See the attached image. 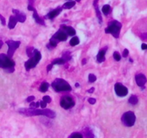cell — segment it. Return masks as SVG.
I'll return each mask as SVG.
<instances>
[{
  "label": "cell",
  "mask_w": 147,
  "mask_h": 138,
  "mask_svg": "<svg viewBox=\"0 0 147 138\" xmlns=\"http://www.w3.org/2000/svg\"><path fill=\"white\" fill-rule=\"evenodd\" d=\"M19 112L22 114H24L27 116H39V115H43L49 118L55 117V113L50 109H37L35 107H30L29 109H20Z\"/></svg>",
  "instance_id": "1"
},
{
  "label": "cell",
  "mask_w": 147,
  "mask_h": 138,
  "mask_svg": "<svg viewBox=\"0 0 147 138\" xmlns=\"http://www.w3.org/2000/svg\"><path fill=\"white\" fill-rule=\"evenodd\" d=\"M15 63L11 60L7 55L1 53L0 54V68L5 70L8 73H12L14 71Z\"/></svg>",
  "instance_id": "2"
},
{
  "label": "cell",
  "mask_w": 147,
  "mask_h": 138,
  "mask_svg": "<svg viewBox=\"0 0 147 138\" xmlns=\"http://www.w3.org/2000/svg\"><path fill=\"white\" fill-rule=\"evenodd\" d=\"M52 87L57 92L70 91L72 90L70 85L66 80L62 78H56L52 83Z\"/></svg>",
  "instance_id": "3"
},
{
  "label": "cell",
  "mask_w": 147,
  "mask_h": 138,
  "mask_svg": "<svg viewBox=\"0 0 147 138\" xmlns=\"http://www.w3.org/2000/svg\"><path fill=\"white\" fill-rule=\"evenodd\" d=\"M121 27V23L116 21V20H113V21L109 22V26L105 29V32L107 33V34H109V33H110V34H111L114 37L119 38Z\"/></svg>",
  "instance_id": "4"
},
{
  "label": "cell",
  "mask_w": 147,
  "mask_h": 138,
  "mask_svg": "<svg viewBox=\"0 0 147 138\" xmlns=\"http://www.w3.org/2000/svg\"><path fill=\"white\" fill-rule=\"evenodd\" d=\"M41 53L37 49H34V55L29 59L27 61L25 62V68L27 70H30L31 68L35 67L37 66V64L38 63V62L41 60Z\"/></svg>",
  "instance_id": "5"
},
{
  "label": "cell",
  "mask_w": 147,
  "mask_h": 138,
  "mask_svg": "<svg viewBox=\"0 0 147 138\" xmlns=\"http://www.w3.org/2000/svg\"><path fill=\"white\" fill-rule=\"evenodd\" d=\"M121 121L125 126H129V127L134 126L136 122V115L134 112L131 111L125 112L122 116Z\"/></svg>",
  "instance_id": "6"
},
{
  "label": "cell",
  "mask_w": 147,
  "mask_h": 138,
  "mask_svg": "<svg viewBox=\"0 0 147 138\" xmlns=\"http://www.w3.org/2000/svg\"><path fill=\"white\" fill-rule=\"evenodd\" d=\"M6 43L8 45V51H7V55L11 58L14 55V53L15 50L20 47L21 42L20 41H14L12 40H9L6 41Z\"/></svg>",
  "instance_id": "7"
},
{
  "label": "cell",
  "mask_w": 147,
  "mask_h": 138,
  "mask_svg": "<svg viewBox=\"0 0 147 138\" xmlns=\"http://www.w3.org/2000/svg\"><path fill=\"white\" fill-rule=\"evenodd\" d=\"M60 106L65 109H68L75 106V101L73 98L69 96H64L60 99Z\"/></svg>",
  "instance_id": "8"
},
{
  "label": "cell",
  "mask_w": 147,
  "mask_h": 138,
  "mask_svg": "<svg viewBox=\"0 0 147 138\" xmlns=\"http://www.w3.org/2000/svg\"><path fill=\"white\" fill-rule=\"evenodd\" d=\"M114 90L116 95L120 96V97L126 96L128 94V93H129V91H128L127 88L121 83H116L115 84Z\"/></svg>",
  "instance_id": "9"
},
{
  "label": "cell",
  "mask_w": 147,
  "mask_h": 138,
  "mask_svg": "<svg viewBox=\"0 0 147 138\" xmlns=\"http://www.w3.org/2000/svg\"><path fill=\"white\" fill-rule=\"evenodd\" d=\"M27 9H28V10H30V11H33V18L35 20L36 22L38 23V24H42V25H45L44 20L38 15L37 10H36L35 8H34V6L32 5V4H28Z\"/></svg>",
  "instance_id": "10"
},
{
  "label": "cell",
  "mask_w": 147,
  "mask_h": 138,
  "mask_svg": "<svg viewBox=\"0 0 147 138\" xmlns=\"http://www.w3.org/2000/svg\"><path fill=\"white\" fill-rule=\"evenodd\" d=\"M135 80H136V83L139 87H143L144 86L145 83L147 82V78L145 76V75H144L143 73H139V74H136L135 76Z\"/></svg>",
  "instance_id": "11"
},
{
  "label": "cell",
  "mask_w": 147,
  "mask_h": 138,
  "mask_svg": "<svg viewBox=\"0 0 147 138\" xmlns=\"http://www.w3.org/2000/svg\"><path fill=\"white\" fill-rule=\"evenodd\" d=\"M53 37H54V38H55L56 40H58L59 42L65 41L67 38V34L66 33V32L60 30L59 31H57Z\"/></svg>",
  "instance_id": "12"
},
{
  "label": "cell",
  "mask_w": 147,
  "mask_h": 138,
  "mask_svg": "<svg viewBox=\"0 0 147 138\" xmlns=\"http://www.w3.org/2000/svg\"><path fill=\"white\" fill-rule=\"evenodd\" d=\"M12 12L14 14V15H15V17H17L18 22H24L25 21L26 15L24 13L21 12H20L17 9H12Z\"/></svg>",
  "instance_id": "13"
},
{
  "label": "cell",
  "mask_w": 147,
  "mask_h": 138,
  "mask_svg": "<svg viewBox=\"0 0 147 138\" xmlns=\"http://www.w3.org/2000/svg\"><path fill=\"white\" fill-rule=\"evenodd\" d=\"M107 47H104V48L101 49L100 51L98 53L97 56H96V58H97V61L98 63H102V62L105 61L106 60V57H105V55H106V50H107Z\"/></svg>",
  "instance_id": "14"
},
{
  "label": "cell",
  "mask_w": 147,
  "mask_h": 138,
  "mask_svg": "<svg viewBox=\"0 0 147 138\" xmlns=\"http://www.w3.org/2000/svg\"><path fill=\"white\" fill-rule=\"evenodd\" d=\"M62 10H63V7H58V8L57 9H55L53 11L50 12L46 15V18L53 19L54 17H55L56 16L58 15V14L61 12Z\"/></svg>",
  "instance_id": "15"
},
{
  "label": "cell",
  "mask_w": 147,
  "mask_h": 138,
  "mask_svg": "<svg viewBox=\"0 0 147 138\" xmlns=\"http://www.w3.org/2000/svg\"><path fill=\"white\" fill-rule=\"evenodd\" d=\"M18 22L17 17H15V15H11L9 17V21L8 24V27L10 29V30H12L15 27L16 24H17V22Z\"/></svg>",
  "instance_id": "16"
},
{
  "label": "cell",
  "mask_w": 147,
  "mask_h": 138,
  "mask_svg": "<svg viewBox=\"0 0 147 138\" xmlns=\"http://www.w3.org/2000/svg\"><path fill=\"white\" fill-rule=\"evenodd\" d=\"M98 0H94V1H93V6H94L95 9H96V16H97V17H98V19L100 23H101L102 21H103V19H102L101 13H100V12L99 11V8H98Z\"/></svg>",
  "instance_id": "17"
},
{
  "label": "cell",
  "mask_w": 147,
  "mask_h": 138,
  "mask_svg": "<svg viewBox=\"0 0 147 138\" xmlns=\"http://www.w3.org/2000/svg\"><path fill=\"white\" fill-rule=\"evenodd\" d=\"M62 27H63V28L65 30L66 33H67V34H69L70 36H73L76 34V30H75V29L73 28V27H70V26H69V27H67V26L65 25H63Z\"/></svg>",
  "instance_id": "18"
},
{
  "label": "cell",
  "mask_w": 147,
  "mask_h": 138,
  "mask_svg": "<svg viewBox=\"0 0 147 138\" xmlns=\"http://www.w3.org/2000/svg\"><path fill=\"white\" fill-rule=\"evenodd\" d=\"M83 134H84V136L86 137H94V135H93L92 131L90 130L88 127H86L83 129Z\"/></svg>",
  "instance_id": "19"
},
{
  "label": "cell",
  "mask_w": 147,
  "mask_h": 138,
  "mask_svg": "<svg viewBox=\"0 0 147 138\" xmlns=\"http://www.w3.org/2000/svg\"><path fill=\"white\" fill-rule=\"evenodd\" d=\"M76 4V2L74 1H67L66 3H65L63 5V9H71L72 7H73Z\"/></svg>",
  "instance_id": "20"
},
{
  "label": "cell",
  "mask_w": 147,
  "mask_h": 138,
  "mask_svg": "<svg viewBox=\"0 0 147 138\" xmlns=\"http://www.w3.org/2000/svg\"><path fill=\"white\" fill-rule=\"evenodd\" d=\"M48 88L49 83L47 82H42L40 86V91L41 92H42V93H44V92H46L48 90Z\"/></svg>",
  "instance_id": "21"
},
{
  "label": "cell",
  "mask_w": 147,
  "mask_h": 138,
  "mask_svg": "<svg viewBox=\"0 0 147 138\" xmlns=\"http://www.w3.org/2000/svg\"><path fill=\"white\" fill-rule=\"evenodd\" d=\"M138 101H139V99H138V97L136 95H132L129 99V103L132 105L136 104L138 103Z\"/></svg>",
  "instance_id": "22"
},
{
  "label": "cell",
  "mask_w": 147,
  "mask_h": 138,
  "mask_svg": "<svg viewBox=\"0 0 147 138\" xmlns=\"http://www.w3.org/2000/svg\"><path fill=\"white\" fill-rule=\"evenodd\" d=\"M111 10V6L109 5V4H106L102 8V12H103L105 15H108L110 13Z\"/></svg>",
  "instance_id": "23"
},
{
  "label": "cell",
  "mask_w": 147,
  "mask_h": 138,
  "mask_svg": "<svg viewBox=\"0 0 147 138\" xmlns=\"http://www.w3.org/2000/svg\"><path fill=\"white\" fill-rule=\"evenodd\" d=\"M80 43V40H79V38L78 37H74L70 40V45L71 46H76L77 45L79 44Z\"/></svg>",
  "instance_id": "24"
},
{
  "label": "cell",
  "mask_w": 147,
  "mask_h": 138,
  "mask_svg": "<svg viewBox=\"0 0 147 138\" xmlns=\"http://www.w3.org/2000/svg\"><path fill=\"white\" fill-rule=\"evenodd\" d=\"M65 60L62 57V58H57V59H55L53 61V65H62V64H64L65 63Z\"/></svg>",
  "instance_id": "25"
},
{
  "label": "cell",
  "mask_w": 147,
  "mask_h": 138,
  "mask_svg": "<svg viewBox=\"0 0 147 138\" xmlns=\"http://www.w3.org/2000/svg\"><path fill=\"white\" fill-rule=\"evenodd\" d=\"M34 48L33 47H27V55L28 57H31L34 55Z\"/></svg>",
  "instance_id": "26"
},
{
  "label": "cell",
  "mask_w": 147,
  "mask_h": 138,
  "mask_svg": "<svg viewBox=\"0 0 147 138\" xmlns=\"http://www.w3.org/2000/svg\"><path fill=\"white\" fill-rule=\"evenodd\" d=\"M63 58L64 59L65 61H67V60H70L71 58V56H70V52H65V53H63Z\"/></svg>",
  "instance_id": "27"
},
{
  "label": "cell",
  "mask_w": 147,
  "mask_h": 138,
  "mask_svg": "<svg viewBox=\"0 0 147 138\" xmlns=\"http://www.w3.org/2000/svg\"><path fill=\"white\" fill-rule=\"evenodd\" d=\"M70 137L72 138H83V135L79 132H74V133L71 134Z\"/></svg>",
  "instance_id": "28"
},
{
  "label": "cell",
  "mask_w": 147,
  "mask_h": 138,
  "mask_svg": "<svg viewBox=\"0 0 147 138\" xmlns=\"http://www.w3.org/2000/svg\"><path fill=\"white\" fill-rule=\"evenodd\" d=\"M88 80L90 83H93L96 80V76L94 74H90L88 76Z\"/></svg>",
  "instance_id": "29"
},
{
  "label": "cell",
  "mask_w": 147,
  "mask_h": 138,
  "mask_svg": "<svg viewBox=\"0 0 147 138\" xmlns=\"http://www.w3.org/2000/svg\"><path fill=\"white\" fill-rule=\"evenodd\" d=\"M113 58H114L116 61H119V60L121 59V55L119 54L118 52H114V53H113Z\"/></svg>",
  "instance_id": "30"
},
{
  "label": "cell",
  "mask_w": 147,
  "mask_h": 138,
  "mask_svg": "<svg viewBox=\"0 0 147 138\" xmlns=\"http://www.w3.org/2000/svg\"><path fill=\"white\" fill-rule=\"evenodd\" d=\"M42 100H44L45 101H46L47 103H50V102H51V98L49 96H43Z\"/></svg>",
  "instance_id": "31"
},
{
  "label": "cell",
  "mask_w": 147,
  "mask_h": 138,
  "mask_svg": "<svg viewBox=\"0 0 147 138\" xmlns=\"http://www.w3.org/2000/svg\"><path fill=\"white\" fill-rule=\"evenodd\" d=\"M40 106H41L42 109H45V108L47 106V102L45 101L44 100L40 101Z\"/></svg>",
  "instance_id": "32"
},
{
  "label": "cell",
  "mask_w": 147,
  "mask_h": 138,
  "mask_svg": "<svg viewBox=\"0 0 147 138\" xmlns=\"http://www.w3.org/2000/svg\"><path fill=\"white\" fill-rule=\"evenodd\" d=\"M0 21H1V24H2V25H5L6 24V20H5V18H4V17H3L2 15H1V14H0Z\"/></svg>",
  "instance_id": "33"
},
{
  "label": "cell",
  "mask_w": 147,
  "mask_h": 138,
  "mask_svg": "<svg viewBox=\"0 0 147 138\" xmlns=\"http://www.w3.org/2000/svg\"><path fill=\"white\" fill-rule=\"evenodd\" d=\"M88 102L90 103V104H94V103H96V99H94V98H89Z\"/></svg>",
  "instance_id": "34"
},
{
  "label": "cell",
  "mask_w": 147,
  "mask_h": 138,
  "mask_svg": "<svg viewBox=\"0 0 147 138\" xmlns=\"http://www.w3.org/2000/svg\"><path fill=\"white\" fill-rule=\"evenodd\" d=\"M129 50H128V49H124V50H123V56L124 57H126L128 55H129Z\"/></svg>",
  "instance_id": "35"
},
{
  "label": "cell",
  "mask_w": 147,
  "mask_h": 138,
  "mask_svg": "<svg viewBox=\"0 0 147 138\" xmlns=\"http://www.w3.org/2000/svg\"><path fill=\"white\" fill-rule=\"evenodd\" d=\"M34 98H35V97H34V96H29L28 98H27V100H26V101H27V102H32V101L34 100Z\"/></svg>",
  "instance_id": "36"
},
{
  "label": "cell",
  "mask_w": 147,
  "mask_h": 138,
  "mask_svg": "<svg viewBox=\"0 0 147 138\" xmlns=\"http://www.w3.org/2000/svg\"><path fill=\"white\" fill-rule=\"evenodd\" d=\"M53 63H51V64H50V65H48V66H47V72H49L50 70H51L52 68H53Z\"/></svg>",
  "instance_id": "37"
},
{
  "label": "cell",
  "mask_w": 147,
  "mask_h": 138,
  "mask_svg": "<svg viewBox=\"0 0 147 138\" xmlns=\"http://www.w3.org/2000/svg\"><path fill=\"white\" fill-rule=\"evenodd\" d=\"M142 39L143 40H147V33H144V34H142V35L141 36Z\"/></svg>",
  "instance_id": "38"
},
{
  "label": "cell",
  "mask_w": 147,
  "mask_h": 138,
  "mask_svg": "<svg viewBox=\"0 0 147 138\" xmlns=\"http://www.w3.org/2000/svg\"><path fill=\"white\" fill-rule=\"evenodd\" d=\"M142 50H147V44L143 43V44L142 45Z\"/></svg>",
  "instance_id": "39"
},
{
  "label": "cell",
  "mask_w": 147,
  "mask_h": 138,
  "mask_svg": "<svg viewBox=\"0 0 147 138\" xmlns=\"http://www.w3.org/2000/svg\"><path fill=\"white\" fill-rule=\"evenodd\" d=\"M94 91H95V89L93 87H92L91 89H90L89 90H88V93H93V92H94Z\"/></svg>",
  "instance_id": "40"
},
{
  "label": "cell",
  "mask_w": 147,
  "mask_h": 138,
  "mask_svg": "<svg viewBox=\"0 0 147 138\" xmlns=\"http://www.w3.org/2000/svg\"><path fill=\"white\" fill-rule=\"evenodd\" d=\"M30 107H35L36 108V103L32 101L31 103L30 104Z\"/></svg>",
  "instance_id": "41"
},
{
  "label": "cell",
  "mask_w": 147,
  "mask_h": 138,
  "mask_svg": "<svg viewBox=\"0 0 147 138\" xmlns=\"http://www.w3.org/2000/svg\"><path fill=\"white\" fill-rule=\"evenodd\" d=\"M85 64H86V59H83V60H82V65H83V66H84Z\"/></svg>",
  "instance_id": "42"
},
{
  "label": "cell",
  "mask_w": 147,
  "mask_h": 138,
  "mask_svg": "<svg viewBox=\"0 0 147 138\" xmlns=\"http://www.w3.org/2000/svg\"><path fill=\"white\" fill-rule=\"evenodd\" d=\"M3 44H4V43H3V41H2V40H0V49H1V47H2Z\"/></svg>",
  "instance_id": "43"
},
{
  "label": "cell",
  "mask_w": 147,
  "mask_h": 138,
  "mask_svg": "<svg viewBox=\"0 0 147 138\" xmlns=\"http://www.w3.org/2000/svg\"><path fill=\"white\" fill-rule=\"evenodd\" d=\"M76 87H79V83H76Z\"/></svg>",
  "instance_id": "44"
},
{
  "label": "cell",
  "mask_w": 147,
  "mask_h": 138,
  "mask_svg": "<svg viewBox=\"0 0 147 138\" xmlns=\"http://www.w3.org/2000/svg\"><path fill=\"white\" fill-rule=\"evenodd\" d=\"M129 61H130V62H131V63H133V60H132L131 58H130V59H129Z\"/></svg>",
  "instance_id": "45"
},
{
  "label": "cell",
  "mask_w": 147,
  "mask_h": 138,
  "mask_svg": "<svg viewBox=\"0 0 147 138\" xmlns=\"http://www.w3.org/2000/svg\"><path fill=\"white\" fill-rule=\"evenodd\" d=\"M76 1H80V0H76Z\"/></svg>",
  "instance_id": "46"
}]
</instances>
